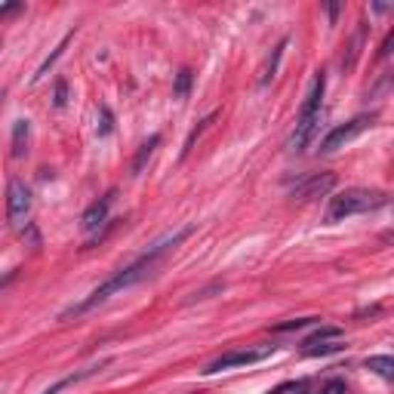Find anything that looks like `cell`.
Listing matches in <instances>:
<instances>
[{"label": "cell", "mask_w": 394, "mask_h": 394, "mask_svg": "<svg viewBox=\"0 0 394 394\" xmlns=\"http://www.w3.org/2000/svg\"><path fill=\"white\" fill-rule=\"evenodd\" d=\"M367 370H373L376 376H382L385 382L394 379V358H388V354H376V358L367 361Z\"/></svg>", "instance_id": "13"}, {"label": "cell", "mask_w": 394, "mask_h": 394, "mask_svg": "<svg viewBox=\"0 0 394 394\" xmlns=\"http://www.w3.org/2000/svg\"><path fill=\"white\" fill-rule=\"evenodd\" d=\"M321 394H345V382H339V379L326 382V385L321 388Z\"/></svg>", "instance_id": "22"}, {"label": "cell", "mask_w": 394, "mask_h": 394, "mask_svg": "<svg viewBox=\"0 0 394 394\" xmlns=\"http://www.w3.org/2000/svg\"><path fill=\"white\" fill-rule=\"evenodd\" d=\"M65 102H68V83L55 80V99H53V105L55 108H65Z\"/></svg>", "instance_id": "21"}, {"label": "cell", "mask_w": 394, "mask_h": 394, "mask_svg": "<svg viewBox=\"0 0 394 394\" xmlns=\"http://www.w3.org/2000/svg\"><path fill=\"white\" fill-rule=\"evenodd\" d=\"M284 46H287V41H280V43L275 46V53L268 55L265 68H262V78H259V83H262V87H268V83L275 80V74H277V65H280V55H284Z\"/></svg>", "instance_id": "12"}, {"label": "cell", "mask_w": 394, "mask_h": 394, "mask_svg": "<svg viewBox=\"0 0 394 394\" xmlns=\"http://www.w3.org/2000/svg\"><path fill=\"white\" fill-rule=\"evenodd\" d=\"M342 348H345L342 339H330V342H317L312 348H305V354L308 358H317V354H333V351H342Z\"/></svg>", "instance_id": "17"}, {"label": "cell", "mask_w": 394, "mask_h": 394, "mask_svg": "<svg viewBox=\"0 0 394 394\" xmlns=\"http://www.w3.org/2000/svg\"><path fill=\"white\" fill-rule=\"evenodd\" d=\"M99 367H105V363H99ZM99 367H87V370H80V373H68V376H62L59 382H53L50 388H43L41 394H59L62 388H68V385H78V382H83V379H90L92 373H96Z\"/></svg>", "instance_id": "10"}, {"label": "cell", "mask_w": 394, "mask_h": 394, "mask_svg": "<svg viewBox=\"0 0 394 394\" xmlns=\"http://www.w3.org/2000/svg\"><path fill=\"white\" fill-rule=\"evenodd\" d=\"M213 117H215V115H206V117L201 120V124H197V127L191 129V136H188V142H185V148H182V154H188V151H191L194 139H197V136H201V133H203V129H206V124H213Z\"/></svg>", "instance_id": "20"}, {"label": "cell", "mask_w": 394, "mask_h": 394, "mask_svg": "<svg viewBox=\"0 0 394 394\" xmlns=\"http://www.w3.org/2000/svg\"><path fill=\"white\" fill-rule=\"evenodd\" d=\"M388 203V194L385 191H376V188H345L339 194L330 197V206L324 213V222L326 225H336V222H345L351 215H361V213H376Z\"/></svg>", "instance_id": "2"}, {"label": "cell", "mask_w": 394, "mask_h": 394, "mask_svg": "<svg viewBox=\"0 0 394 394\" xmlns=\"http://www.w3.org/2000/svg\"><path fill=\"white\" fill-rule=\"evenodd\" d=\"M339 9H342V6H339V4H333V6H330V9H326V13H330V18H336V16H339Z\"/></svg>", "instance_id": "25"}, {"label": "cell", "mask_w": 394, "mask_h": 394, "mask_svg": "<svg viewBox=\"0 0 394 394\" xmlns=\"http://www.w3.org/2000/svg\"><path fill=\"white\" fill-rule=\"evenodd\" d=\"M191 231H194V225H185V228H179L176 234H166L164 240H157L154 247H148V252H142V256H139L136 262H129L127 268L115 271V275H111V277L105 280V284H99L87 299H80L78 305H68V308H65V312L59 314V321H71V317L87 314V312H92V308H99L102 302H108V299L115 296V293H120V289H129L133 284H139V280H145V277L154 271L157 262H161L170 250L179 247V243H182L185 238H188Z\"/></svg>", "instance_id": "1"}, {"label": "cell", "mask_w": 394, "mask_h": 394, "mask_svg": "<svg viewBox=\"0 0 394 394\" xmlns=\"http://www.w3.org/2000/svg\"><path fill=\"white\" fill-rule=\"evenodd\" d=\"M31 215V191L22 179H9L6 185V222L18 228Z\"/></svg>", "instance_id": "6"}, {"label": "cell", "mask_w": 394, "mask_h": 394, "mask_svg": "<svg viewBox=\"0 0 394 394\" xmlns=\"http://www.w3.org/2000/svg\"><path fill=\"white\" fill-rule=\"evenodd\" d=\"M376 124V115H361V117H354L348 120V124H339V127H333L330 133L324 136V142H321V151L324 154H330L336 151V148H345L348 142H354L361 133H367V129Z\"/></svg>", "instance_id": "5"}, {"label": "cell", "mask_w": 394, "mask_h": 394, "mask_svg": "<svg viewBox=\"0 0 394 394\" xmlns=\"http://www.w3.org/2000/svg\"><path fill=\"white\" fill-rule=\"evenodd\" d=\"M336 185V176L333 173H317V176H308L293 188V201H312V197H321L326 191H333Z\"/></svg>", "instance_id": "7"}, {"label": "cell", "mask_w": 394, "mask_h": 394, "mask_svg": "<svg viewBox=\"0 0 394 394\" xmlns=\"http://www.w3.org/2000/svg\"><path fill=\"white\" fill-rule=\"evenodd\" d=\"M321 317H296V321H287V324H277L275 333H293V330H302L308 324H317Z\"/></svg>", "instance_id": "18"}, {"label": "cell", "mask_w": 394, "mask_h": 394, "mask_svg": "<svg viewBox=\"0 0 394 394\" xmlns=\"http://www.w3.org/2000/svg\"><path fill=\"white\" fill-rule=\"evenodd\" d=\"M275 354V345H252V348H234L228 354H222V358H215L213 363H206V376H213V373H222V370H234V367H252V363L265 361Z\"/></svg>", "instance_id": "4"}, {"label": "cell", "mask_w": 394, "mask_h": 394, "mask_svg": "<svg viewBox=\"0 0 394 394\" xmlns=\"http://www.w3.org/2000/svg\"><path fill=\"white\" fill-rule=\"evenodd\" d=\"M115 197H117V191L111 188L105 197H99V201L92 203L87 213H83V219H80L83 231H96V228H102V225L108 222V210H111V203H115Z\"/></svg>", "instance_id": "8"}, {"label": "cell", "mask_w": 394, "mask_h": 394, "mask_svg": "<svg viewBox=\"0 0 394 394\" xmlns=\"http://www.w3.org/2000/svg\"><path fill=\"white\" fill-rule=\"evenodd\" d=\"M99 115H102V124H99V136H108L111 129H115V115H111V108H108V105H102V108H99Z\"/></svg>", "instance_id": "19"}, {"label": "cell", "mask_w": 394, "mask_h": 394, "mask_svg": "<svg viewBox=\"0 0 394 394\" xmlns=\"http://www.w3.org/2000/svg\"><path fill=\"white\" fill-rule=\"evenodd\" d=\"M68 41H71V34H65V37H62V41H59V46H55V50H53V55H50V59H46V62L41 65V71H37V74H34V80H41V78H43V74H46V71H50V68H53V65H55V62H59V59H62V53H65V46H68Z\"/></svg>", "instance_id": "16"}, {"label": "cell", "mask_w": 394, "mask_h": 394, "mask_svg": "<svg viewBox=\"0 0 394 394\" xmlns=\"http://www.w3.org/2000/svg\"><path fill=\"white\" fill-rule=\"evenodd\" d=\"M16 277H18V268H9V271H4V275H0V289H4L6 284H13Z\"/></svg>", "instance_id": "23"}, {"label": "cell", "mask_w": 394, "mask_h": 394, "mask_svg": "<svg viewBox=\"0 0 394 394\" xmlns=\"http://www.w3.org/2000/svg\"><path fill=\"white\" fill-rule=\"evenodd\" d=\"M191 83H194V74H191V68H182L179 74H176V83H173V96L179 99V102H185L191 96Z\"/></svg>", "instance_id": "14"}, {"label": "cell", "mask_w": 394, "mask_h": 394, "mask_svg": "<svg viewBox=\"0 0 394 394\" xmlns=\"http://www.w3.org/2000/svg\"><path fill=\"white\" fill-rule=\"evenodd\" d=\"M157 145H161V136H157V133L148 136V142L139 145V151H136V157H133V176H139V173L145 170V164L151 161V154L157 151Z\"/></svg>", "instance_id": "9"}, {"label": "cell", "mask_w": 394, "mask_h": 394, "mask_svg": "<svg viewBox=\"0 0 394 394\" xmlns=\"http://www.w3.org/2000/svg\"><path fill=\"white\" fill-rule=\"evenodd\" d=\"M22 9V4H6V6H0V18H6L9 13H18Z\"/></svg>", "instance_id": "24"}, {"label": "cell", "mask_w": 394, "mask_h": 394, "mask_svg": "<svg viewBox=\"0 0 394 394\" xmlns=\"http://www.w3.org/2000/svg\"><path fill=\"white\" fill-rule=\"evenodd\" d=\"M330 339H342V330H339V326H321V330H314L302 345H305V348H312V345H317V342H330Z\"/></svg>", "instance_id": "15"}, {"label": "cell", "mask_w": 394, "mask_h": 394, "mask_svg": "<svg viewBox=\"0 0 394 394\" xmlns=\"http://www.w3.org/2000/svg\"><path fill=\"white\" fill-rule=\"evenodd\" d=\"M324 92H326V74L317 71L314 80H312V90H308V96H305V102H302V111H299L296 129H293V136H289V151H305L308 142L314 139L317 124H321Z\"/></svg>", "instance_id": "3"}, {"label": "cell", "mask_w": 394, "mask_h": 394, "mask_svg": "<svg viewBox=\"0 0 394 394\" xmlns=\"http://www.w3.org/2000/svg\"><path fill=\"white\" fill-rule=\"evenodd\" d=\"M28 139H31V124H28L25 117L16 120V127H13V157H25Z\"/></svg>", "instance_id": "11"}]
</instances>
